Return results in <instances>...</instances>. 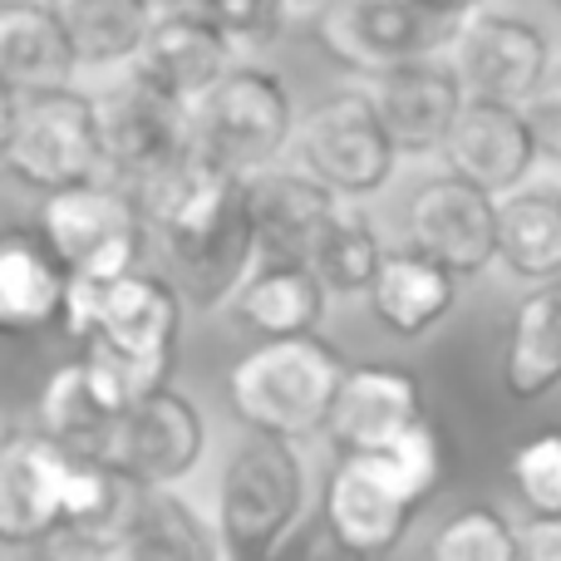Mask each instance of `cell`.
<instances>
[{
    "label": "cell",
    "mask_w": 561,
    "mask_h": 561,
    "mask_svg": "<svg viewBox=\"0 0 561 561\" xmlns=\"http://www.w3.org/2000/svg\"><path fill=\"white\" fill-rule=\"evenodd\" d=\"M310 503V473L296 444L247 434L232 444L217 483V533L232 561H266L296 533Z\"/></svg>",
    "instance_id": "cell-5"
},
{
    "label": "cell",
    "mask_w": 561,
    "mask_h": 561,
    "mask_svg": "<svg viewBox=\"0 0 561 561\" xmlns=\"http://www.w3.org/2000/svg\"><path fill=\"white\" fill-rule=\"evenodd\" d=\"M379 458L394 468V478L409 488V497H414L419 507H424V497L444 483V438H438V428L428 424V419L414 428V434L399 438L394 448H385Z\"/></svg>",
    "instance_id": "cell-33"
},
{
    "label": "cell",
    "mask_w": 561,
    "mask_h": 561,
    "mask_svg": "<svg viewBox=\"0 0 561 561\" xmlns=\"http://www.w3.org/2000/svg\"><path fill=\"white\" fill-rule=\"evenodd\" d=\"M153 227L178 266V290L197 310L237 306L262 266L247 178H232L213 163L153 217Z\"/></svg>",
    "instance_id": "cell-1"
},
{
    "label": "cell",
    "mask_w": 561,
    "mask_h": 561,
    "mask_svg": "<svg viewBox=\"0 0 561 561\" xmlns=\"http://www.w3.org/2000/svg\"><path fill=\"white\" fill-rule=\"evenodd\" d=\"M375 104L385 118L389 138L399 144V153H448V138H454L458 118L468 108V84L454 69V59H414V65H399L389 75L375 79Z\"/></svg>",
    "instance_id": "cell-17"
},
{
    "label": "cell",
    "mask_w": 561,
    "mask_h": 561,
    "mask_svg": "<svg viewBox=\"0 0 561 561\" xmlns=\"http://www.w3.org/2000/svg\"><path fill=\"white\" fill-rule=\"evenodd\" d=\"M454 69L463 75L468 99L488 104L527 108L552 69V39L537 20L513 15V10H478L458 25L454 39Z\"/></svg>",
    "instance_id": "cell-11"
},
{
    "label": "cell",
    "mask_w": 561,
    "mask_h": 561,
    "mask_svg": "<svg viewBox=\"0 0 561 561\" xmlns=\"http://www.w3.org/2000/svg\"><path fill=\"white\" fill-rule=\"evenodd\" d=\"M79 49L49 0H5L0 5V79L10 94L75 89Z\"/></svg>",
    "instance_id": "cell-21"
},
{
    "label": "cell",
    "mask_w": 561,
    "mask_h": 561,
    "mask_svg": "<svg viewBox=\"0 0 561 561\" xmlns=\"http://www.w3.org/2000/svg\"><path fill=\"white\" fill-rule=\"evenodd\" d=\"M424 385L404 365H355L340 385L325 434L340 454H385L424 424Z\"/></svg>",
    "instance_id": "cell-18"
},
{
    "label": "cell",
    "mask_w": 561,
    "mask_h": 561,
    "mask_svg": "<svg viewBox=\"0 0 561 561\" xmlns=\"http://www.w3.org/2000/svg\"><path fill=\"white\" fill-rule=\"evenodd\" d=\"M197 10H203L237 49H247V45H266V39L286 25L290 0H203Z\"/></svg>",
    "instance_id": "cell-34"
},
{
    "label": "cell",
    "mask_w": 561,
    "mask_h": 561,
    "mask_svg": "<svg viewBox=\"0 0 561 561\" xmlns=\"http://www.w3.org/2000/svg\"><path fill=\"white\" fill-rule=\"evenodd\" d=\"M424 10H434V15H444V20H458L463 25L468 15H478V10H488L483 0H419Z\"/></svg>",
    "instance_id": "cell-37"
},
{
    "label": "cell",
    "mask_w": 561,
    "mask_h": 561,
    "mask_svg": "<svg viewBox=\"0 0 561 561\" xmlns=\"http://www.w3.org/2000/svg\"><path fill=\"white\" fill-rule=\"evenodd\" d=\"M296 158L300 173L330 187L340 203H365L394 178L404 153L379 118L375 94L369 89H340L300 118Z\"/></svg>",
    "instance_id": "cell-8"
},
{
    "label": "cell",
    "mask_w": 561,
    "mask_h": 561,
    "mask_svg": "<svg viewBox=\"0 0 561 561\" xmlns=\"http://www.w3.org/2000/svg\"><path fill=\"white\" fill-rule=\"evenodd\" d=\"M497 197L468 178H428L409 203V242L454 276H483L497 262Z\"/></svg>",
    "instance_id": "cell-15"
},
{
    "label": "cell",
    "mask_w": 561,
    "mask_h": 561,
    "mask_svg": "<svg viewBox=\"0 0 561 561\" xmlns=\"http://www.w3.org/2000/svg\"><path fill=\"white\" fill-rule=\"evenodd\" d=\"M325 280L316 276V266H272L262 262L256 276L247 280V290L237 296V320L247 330L272 345V340H306L316 335V325L325 320Z\"/></svg>",
    "instance_id": "cell-26"
},
{
    "label": "cell",
    "mask_w": 561,
    "mask_h": 561,
    "mask_svg": "<svg viewBox=\"0 0 561 561\" xmlns=\"http://www.w3.org/2000/svg\"><path fill=\"white\" fill-rule=\"evenodd\" d=\"M454 296H458V276L409 247V252H389L385 272L369 290V310H375V320L389 335L419 340L454 310Z\"/></svg>",
    "instance_id": "cell-24"
},
{
    "label": "cell",
    "mask_w": 561,
    "mask_h": 561,
    "mask_svg": "<svg viewBox=\"0 0 561 561\" xmlns=\"http://www.w3.org/2000/svg\"><path fill=\"white\" fill-rule=\"evenodd\" d=\"M183 290L168 276L128 272L114 280H75L65 306V330L84 350H108L168 385L183 330Z\"/></svg>",
    "instance_id": "cell-6"
},
{
    "label": "cell",
    "mask_w": 561,
    "mask_h": 561,
    "mask_svg": "<svg viewBox=\"0 0 561 561\" xmlns=\"http://www.w3.org/2000/svg\"><path fill=\"white\" fill-rule=\"evenodd\" d=\"M99 118H104L108 178L144 207L148 222L213 163L197 144L193 108L158 94L138 75H128L124 84L99 99Z\"/></svg>",
    "instance_id": "cell-2"
},
{
    "label": "cell",
    "mask_w": 561,
    "mask_h": 561,
    "mask_svg": "<svg viewBox=\"0 0 561 561\" xmlns=\"http://www.w3.org/2000/svg\"><path fill=\"white\" fill-rule=\"evenodd\" d=\"M552 187H557V193H561V168H557V183H552Z\"/></svg>",
    "instance_id": "cell-40"
},
{
    "label": "cell",
    "mask_w": 561,
    "mask_h": 561,
    "mask_svg": "<svg viewBox=\"0 0 561 561\" xmlns=\"http://www.w3.org/2000/svg\"><path fill=\"white\" fill-rule=\"evenodd\" d=\"M316 39L335 65L355 75H389L414 59H434L458 39V20L424 10L419 0H335L320 10Z\"/></svg>",
    "instance_id": "cell-10"
},
{
    "label": "cell",
    "mask_w": 561,
    "mask_h": 561,
    "mask_svg": "<svg viewBox=\"0 0 561 561\" xmlns=\"http://www.w3.org/2000/svg\"><path fill=\"white\" fill-rule=\"evenodd\" d=\"M523 114H527V128H533V138H537V153L561 168V69L547 79L542 94H537Z\"/></svg>",
    "instance_id": "cell-35"
},
{
    "label": "cell",
    "mask_w": 561,
    "mask_h": 561,
    "mask_svg": "<svg viewBox=\"0 0 561 561\" xmlns=\"http://www.w3.org/2000/svg\"><path fill=\"white\" fill-rule=\"evenodd\" d=\"M153 5L163 10V15H173V10H197L203 0H153Z\"/></svg>",
    "instance_id": "cell-38"
},
{
    "label": "cell",
    "mask_w": 561,
    "mask_h": 561,
    "mask_svg": "<svg viewBox=\"0 0 561 561\" xmlns=\"http://www.w3.org/2000/svg\"><path fill=\"white\" fill-rule=\"evenodd\" d=\"M325 10V5H335V0H290V15H300V10Z\"/></svg>",
    "instance_id": "cell-39"
},
{
    "label": "cell",
    "mask_w": 561,
    "mask_h": 561,
    "mask_svg": "<svg viewBox=\"0 0 561 561\" xmlns=\"http://www.w3.org/2000/svg\"><path fill=\"white\" fill-rule=\"evenodd\" d=\"M65 20L84 69H128L134 75L163 10L153 0H49Z\"/></svg>",
    "instance_id": "cell-23"
},
{
    "label": "cell",
    "mask_w": 561,
    "mask_h": 561,
    "mask_svg": "<svg viewBox=\"0 0 561 561\" xmlns=\"http://www.w3.org/2000/svg\"><path fill=\"white\" fill-rule=\"evenodd\" d=\"M75 463L79 458L39 428H10L0 448V542L39 547L65 537Z\"/></svg>",
    "instance_id": "cell-12"
},
{
    "label": "cell",
    "mask_w": 561,
    "mask_h": 561,
    "mask_svg": "<svg viewBox=\"0 0 561 561\" xmlns=\"http://www.w3.org/2000/svg\"><path fill=\"white\" fill-rule=\"evenodd\" d=\"M69 286L75 276L59 266V256L45 242L25 232H10L0 247V325L10 335H35L59 320L65 325Z\"/></svg>",
    "instance_id": "cell-22"
},
{
    "label": "cell",
    "mask_w": 561,
    "mask_h": 561,
    "mask_svg": "<svg viewBox=\"0 0 561 561\" xmlns=\"http://www.w3.org/2000/svg\"><path fill=\"white\" fill-rule=\"evenodd\" d=\"M296 94L276 69L237 65L227 84L197 108V144L213 168L232 178H262L286 148H296Z\"/></svg>",
    "instance_id": "cell-7"
},
{
    "label": "cell",
    "mask_w": 561,
    "mask_h": 561,
    "mask_svg": "<svg viewBox=\"0 0 561 561\" xmlns=\"http://www.w3.org/2000/svg\"><path fill=\"white\" fill-rule=\"evenodd\" d=\"M247 203H252L256 252L272 266H316L330 227L340 217V197L320 187L310 173L272 168L262 178H247Z\"/></svg>",
    "instance_id": "cell-16"
},
{
    "label": "cell",
    "mask_w": 561,
    "mask_h": 561,
    "mask_svg": "<svg viewBox=\"0 0 561 561\" xmlns=\"http://www.w3.org/2000/svg\"><path fill=\"white\" fill-rule=\"evenodd\" d=\"M523 561H561V517L523 523Z\"/></svg>",
    "instance_id": "cell-36"
},
{
    "label": "cell",
    "mask_w": 561,
    "mask_h": 561,
    "mask_svg": "<svg viewBox=\"0 0 561 561\" xmlns=\"http://www.w3.org/2000/svg\"><path fill=\"white\" fill-rule=\"evenodd\" d=\"M385 262H389V252L379 242L369 213L359 203H345L316 256V276L325 280L330 296H369L379 272H385Z\"/></svg>",
    "instance_id": "cell-30"
},
{
    "label": "cell",
    "mask_w": 561,
    "mask_h": 561,
    "mask_svg": "<svg viewBox=\"0 0 561 561\" xmlns=\"http://www.w3.org/2000/svg\"><path fill=\"white\" fill-rule=\"evenodd\" d=\"M537 138L527 128V114L513 104H488V99H468L463 118H458L454 138H448V163L458 178L473 187L493 193L497 203L523 193L527 173L537 163Z\"/></svg>",
    "instance_id": "cell-20"
},
{
    "label": "cell",
    "mask_w": 561,
    "mask_h": 561,
    "mask_svg": "<svg viewBox=\"0 0 561 561\" xmlns=\"http://www.w3.org/2000/svg\"><path fill=\"white\" fill-rule=\"evenodd\" d=\"M497 262L537 290L561 280V193L523 187L497 207Z\"/></svg>",
    "instance_id": "cell-28"
},
{
    "label": "cell",
    "mask_w": 561,
    "mask_h": 561,
    "mask_svg": "<svg viewBox=\"0 0 561 561\" xmlns=\"http://www.w3.org/2000/svg\"><path fill=\"white\" fill-rule=\"evenodd\" d=\"M419 503L379 454H345L325 478V527L350 557H389Z\"/></svg>",
    "instance_id": "cell-14"
},
{
    "label": "cell",
    "mask_w": 561,
    "mask_h": 561,
    "mask_svg": "<svg viewBox=\"0 0 561 561\" xmlns=\"http://www.w3.org/2000/svg\"><path fill=\"white\" fill-rule=\"evenodd\" d=\"M345 375H350V365L320 335L272 340V345L252 350L247 359L232 365L227 399H232L237 419L252 434L300 444V438L330 428Z\"/></svg>",
    "instance_id": "cell-4"
},
{
    "label": "cell",
    "mask_w": 561,
    "mask_h": 561,
    "mask_svg": "<svg viewBox=\"0 0 561 561\" xmlns=\"http://www.w3.org/2000/svg\"><path fill=\"white\" fill-rule=\"evenodd\" d=\"M144 227V207L114 183L75 187V193L45 197L39 207V242L75 280H114L138 272Z\"/></svg>",
    "instance_id": "cell-9"
},
{
    "label": "cell",
    "mask_w": 561,
    "mask_h": 561,
    "mask_svg": "<svg viewBox=\"0 0 561 561\" xmlns=\"http://www.w3.org/2000/svg\"><path fill=\"white\" fill-rule=\"evenodd\" d=\"M561 385V286L533 290L517 306L503 355V389L517 404H537Z\"/></svg>",
    "instance_id": "cell-29"
},
{
    "label": "cell",
    "mask_w": 561,
    "mask_h": 561,
    "mask_svg": "<svg viewBox=\"0 0 561 561\" xmlns=\"http://www.w3.org/2000/svg\"><path fill=\"white\" fill-rule=\"evenodd\" d=\"M428 561H523V527H513L497 507H458L438 527Z\"/></svg>",
    "instance_id": "cell-31"
},
{
    "label": "cell",
    "mask_w": 561,
    "mask_h": 561,
    "mask_svg": "<svg viewBox=\"0 0 561 561\" xmlns=\"http://www.w3.org/2000/svg\"><path fill=\"white\" fill-rule=\"evenodd\" d=\"M207 454V419L173 385L128 409L114 428L104 463L138 488H178Z\"/></svg>",
    "instance_id": "cell-13"
},
{
    "label": "cell",
    "mask_w": 561,
    "mask_h": 561,
    "mask_svg": "<svg viewBox=\"0 0 561 561\" xmlns=\"http://www.w3.org/2000/svg\"><path fill=\"white\" fill-rule=\"evenodd\" d=\"M517 497L533 517H561V428L533 434L507 463Z\"/></svg>",
    "instance_id": "cell-32"
},
{
    "label": "cell",
    "mask_w": 561,
    "mask_h": 561,
    "mask_svg": "<svg viewBox=\"0 0 561 561\" xmlns=\"http://www.w3.org/2000/svg\"><path fill=\"white\" fill-rule=\"evenodd\" d=\"M237 69V45L203 15V10H173L158 20L153 39H148L144 59L134 75L144 84H153L158 94L178 99L183 108H203L217 89L227 84V75Z\"/></svg>",
    "instance_id": "cell-19"
},
{
    "label": "cell",
    "mask_w": 561,
    "mask_h": 561,
    "mask_svg": "<svg viewBox=\"0 0 561 561\" xmlns=\"http://www.w3.org/2000/svg\"><path fill=\"white\" fill-rule=\"evenodd\" d=\"M0 158L15 183L45 197L104 183L108 148L99 99L79 94V89H49V94H10L5 89Z\"/></svg>",
    "instance_id": "cell-3"
},
{
    "label": "cell",
    "mask_w": 561,
    "mask_h": 561,
    "mask_svg": "<svg viewBox=\"0 0 561 561\" xmlns=\"http://www.w3.org/2000/svg\"><path fill=\"white\" fill-rule=\"evenodd\" d=\"M557 5H561V0H557Z\"/></svg>",
    "instance_id": "cell-41"
},
{
    "label": "cell",
    "mask_w": 561,
    "mask_h": 561,
    "mask_svg": "<svg viewBox=\"0 0 561 561\" xmlns=\"http://www.w3.org/2000/svg\"><path fill=\"white\" fill-rule=\"evenodd\" d=\"M118 414L104 404L94 375H89L84 359H69L39 389V434L55 438L65 454L89 458V463H104L108 444H114Z\"/></svg>",
    "instance_id": "cell-27"
},
{
    "label": "cell",
    "mask_w": 561,
    "mask_h": 561,
    "mask_svg": "<svg viewBox=\"0 0 561 561\" xmlns=\"http://www.w3.org/2000/svg\"><path fill=\"white\" fill-rule=\"evenodd\" d=\"M114 561H227V547L222 533L178 488H144V503Z\"/></svg>",
    "instance_id": "cell-25"
}]
</instances>
